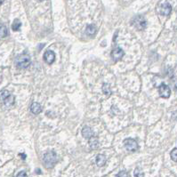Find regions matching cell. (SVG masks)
Returning <instances> with one entry per match:
<instances>
[{
  "instance_id": "2e32d148",
  "label": "cell",
  "mask_w": 177,
  "mask_h": 177,
  "mask_svg": "<svg viewBox=\"0 0 177 177\" xmlns=\"http://www.w3.org/2000/svg\"><path fill=\"white\" fill-rule=\"evenodd\" d=\"M102 92L106 95H108V96H110L111 94V90H110V86L109 84H103V86H102Z\"/></svg>"
},
{
  "instance_id": "5bb4252c",
  "label": "cell",
  "mask_w": 177,
  "mask_h": 177,
  "mask_svg": "<svg viewBox=\"0 0 177 177\" xmlns=\"http://www.w3.org/2000/svg\"><path fill=\"white\" fill-rule=\"evenodd\" d=\"M86 32L88 36H94L96 33V27L94 24H89L86 26Z\"/></svg>"
},
{
  "instance_id": "6da1fadb",
  "label": "cell",
  "mask_w": 177,
  "mask_h": 177,
  "mask_svg": "<svg viewBox=\"0 0 177 177\" xmlns=\"http://www.w3.org/2000/svg\"><path fill=\"white\" fill-rule=\"evenodd\" d=\"M58 161V157L54 151H49L44 155V163L46 168H52Z\"/></svg>"
},
{
  "instance_id": "52a82bcc",
  "label": "cell",
  "mask_w": 177,
  "mask_h": 177,
  "mask_svg": "<svg viewBox=\"0 0 177 177\" xmlns=\"http://www.w3.org/2000/svg\"><path fill=\"white\" fill-rule=\"evenodd\" d=\"M124 54H125V53H124V51L120 47H116L112 51V53H111V57L113 58V60L115 62H118V61H119V60L122 59V57L124 56Z\"/></svg>"
},
{
  "instance_id": "ba28073f",
  "label": "cell",
  "mask_w": 177,
  "mask_h": 177,
  "mask_svg": "<svg viewBox=\"0 0 177 177\" xmlns=\"http://www.w3.org/2000/svg\"><path fill=\"white\" fill-rule=\"evenodd\" d=\"M44 60H45V62L46 63L52 64L54 62V60H55V54L53 51H51V50L46 51L45 53V54H44Z\"/></svg>"
},
{
  "instance_id": "5b68a950",
  "label": "cell",
  "mask_w": 177,
  "mask_h": 177,
  "mask_svg": "<svg viewBox=\"0 0 177 177\" xmlns=\"http://www.w3.org/2000/svg\"><path fill=\"white\" fill-rule=\"evenodd\" d=\"M124 145L125 149L129 151H136L138 149V143L134 139L127 138L124 141Z\"/></svg>"
},
{
  "instance_id": "8992f818",
  "label": "cell",
  "mask_w": 177,
  "mask_h": 177,
  "mask_svg": "<svg viewBox=\"0 0 177 177\" xmlns=\"http://www.w3.org/2000/svg\"><path fill=\"white\" fill-rule=\"evenodd\" d=\"M158 92L161 97L163 98H168L171 94V90L169 88V86H167L165 84H161L158 86Z\"/></svg>"
},
{
  "instance_id": "9c48e42d",
  "label": "cell",
  "mask_w": 177,
  "mask_h": 177,
  "mask_svg": "<svg viewBox=\"0 0 177 177\" xmlns=\"http://www.w3.org/2000/svg\"><path fill=\"white\" fill-rule=\"evenodd\" d=\"M172 12V7L169 3H165L161 6L160 13L163 15H169Z\"/></svg>"
},
{
  "instance_id": "7c38bea8",
  "label": "cell",
  "mask_w": 177,
  "mask_h": 177,
  "mask_svg": "<svg viewBox=\"0 0 177 177\" xmlns=\"http://www.w3.org/2000/svg\"><path fill=\"white\" fill-rule=\"evenodd\" d=\"M30 110H31L32 113L38 115V114H39V113L42 111L41 105H40L39 103H38V102H33V103L31 104V106H30Z\"/></svg>"
},
{
  "instance_id": "9a60e30c",
  "label": "cell",
  "mask_w": 177,
  "mask_h": 177,
  "mask_svg": "<svg viewBox=\"0 0 177 177\" xmlns=\"http://www.w3.org/2000/svg\"><path fill=\"white\" fill-rule=\"evenodd\" d=\"M21 26H22V22L19 20H15V22H14V23L12 25V29L15 31H18V30H20Z\"/></svg>"
},
{
  "instance_id": "ffe728a7",
  "label": "cell",
  "mask_w": 177,
  "mask_h": 177,
  "mask_svg": "<svg viewBox=\"0 0 177 177\" xmlns=\"http://www.w3.org/2000/svg\"><path fill=\"white\" fill-rule=\"evenodd\" d=\"M117 176H129V174L125 173V171H123V172H120L118 174H117Z\"/></svg>"
},
{
  "instance_id": "3957f363",
  "label": "cell",
  "mask_w": 177,
  "mask_h": 177,
  "mask_svg": "<svg viewBox=\"0 0 177 177\" xmlns=\"http://www.w3.org/2000/svg\"><path fill=\"white\" fill-rule=\"evenodd\" d=\"M0 97L3 100L5 105L8 108L12 107L14 104H15V98L14 95H12L7 90H4L2 92H0Z\"/></svg>"
},
{
  "instance_id": "8fae6325",
  "label": "cell",
  "mask_w": 177,
  "mask_h": 177,
  "mask_svg": "<svg viewBox=\"0 0 177 177\" xmlns=\"http://www.w3.org/2000/svg\"><path fill=\"white\" fill-rule=\"evenodd\" d=\"M89 145L92 149H95L99 147V140L94 135L89 138Z\"/></svg>"
},
{
  "instance_id": "44dd1931",
  "label": "cell",
  "mask_w": 177,
  "mask_h": 177,
  "mask_svg": "<svg viewBox=\"0 0 177 177\" xmlns=\"http://www.w3.org/2000/svg\"><path fill=\"white\" fill-rule=\"evenodd\" d=\"M17 176H18V177H20V176H27V174H26L24 172H22V173H19L17 174Z\"/></svg>"
},
{
  "instance_id": "ac0fdd59",
  "label": "cell",
  "mask_w": 177,
  "mask_h": 177,
  "mask_svg": "<svg viewBox=\"0 0 177 177\" xmlns=\"http://www.w3.org/2000/svg\"><path fill=\"white\" fill-rule=\"evenodd\" d=\"M171 157H172V159L173 160V161H177V149L176 148H174L173 150H172V152H171Z\"/></svg>"
},
{
  "instance_id": "277c9868",
  "label": "cell",
  "mask_w": 177,
  "mask_h": 177,
  "mask_svg": "<svg viewBox=\"0 0 177 177\" xmlns=\"http://www.w3.org/2000/svg\"><path fill=\"white\" fill-rule=\"evenodd\" d=\"M132 23L134 26V28L137 29L138 30H145V28L147 26L146 20L141 15H138V16L134 17Z\"/></svg>"
},
{
  "instance_id": "4fadbf2b",
  "label": "cell",
  "mask_w": 177,
  "mask_h": 177,
  "mask_svg": "<svg viewBox=\"0 0 177 177\" xmlns=\"http://www.w3.org/2000/svg\"><path fill=\"white\" fill-rule=\"evenodd\" d=\"M106 161H107V159H106V157L104 155H102V154L97 155V157H96V164H97L98 166H103L106 164Z\"/></svg>"
},
{
  "instance_id": "7a4b0ae2",
  "label": "cell",
  "mask_w": 177,
  "mask_h": 177,
  "mask_svg": "<svg viewBox=\"0 0 177 177\" xmlns=\"http://www.w3.org/2000/svg\"><path fill=\"white\" fill-rule=\"evenodd\" d=\"M30 57L26 54H20L16 57L15 59V65L19 68V69H26L30 65Z\"/></svg>"
},
{
  "instance_id": "7402d4cb",
  "label": "cell",
  "mask_w": 177,
  "mask_h": 177,
  "mask_svg": "<svg viewBox=\"0 0 177 177\" xmlns=\"http://www.w3.org/2000/svg\"><path fill=\"white\" fill-rule=\"evenodd\" d=\"M4 1H5V0H0V6H1L4 3Z\"/></svg>"
},
{
  "instance_id": "30bf717a",
  "label": "cell",
  "mask_w": 177,
  "mask_h": 177,
  "mask_svg": "<svg viewBox=\"0 0 177 177\" xmlns=\"http://www.w3.org/2000/svg\"><path fill=\"white\" fill-rule=\"evenodd\" d=\"M82 135L84 138H87L89 139L90 137L94 135V133L93 132V130L89 127V126H85L82 130Z\"/></svg>"
},
{
  "instance_id": "d6986e66",
  "label": "cell",
  "mask_w": 177,
  "mask_h": 177,
  "mask_svg": "<svg viewBox=\"0 0 177 177\" xmlns=\"http://www.w3.org/2000/svg\"><path fill=\"white\" fill-rule=\"evenodd\" d=\"M134 175H135V176H144V173H140V171H139V169L137 168V169H135V171H134Z\"/></svg>"
},
{
  "instance_id": "e0dca14e",
  "label": "cell",
  "mask_w": 177,
  "mask_h": 177,
  "mask_svg": "<svg viewBox=\"0 0 177 177\" xmlns=\"http://www.w3.org/2000/svg\"><path fill=\"white\" fill-rule=\"evenodd\" d=\"M8 35V30L7 28L4 25L0 26V37L1 38H6Z\"/></svg>"
},
{
  "instance_id": "603a6c76",
  "label": "cell",
  "mask_w": 177,
  "mask_h": 177,
  "mask_svg": "<svg viewBox=\"0 0 177 177\" xmlns=\"http://www.w3.org/2000/svg\"><path fill=\"white\" fill-rule=\"evenodd\" d=\"M40 1H43V0H40Z\"/></svg>"
}]
</instances>
